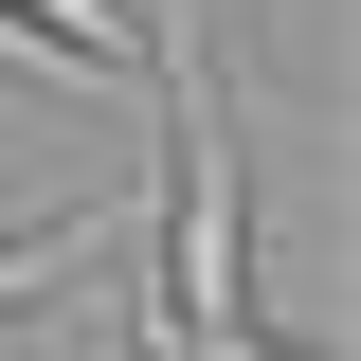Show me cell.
Wrapping results in <instances>:
<instances>
[{
	"label": "cell",
	"instance_id": "cell-1",
	"mask_svg": "<svg viewBox=\"0 0 361 361\" xmlns=\"http://www.w3.org/2000/svg\"><path fill=\"white\" fill-rule=\"evenodd\" d=\"M90 253H109V217H90V199H73V217H18V235H0V325H18V307H54Z\"/></svg>",
	"mask_w": 361,
	"mask_h": 361
},
{
	"label": "cell",
	"instance_id": "cell-2",
	"mask_svg": "<svg viewBox=\"0 0 361 361\" xmlns=\"http://www.w3.org/2000/svg\"><path fill=\"white\" fill-rule=\"evenodd\" d=\"M163 343H180V325H163ZM180 361H325V343H271V325H199Z\"/></svg>",
	"mask_w": 361,
	"mask_h": 361
}]
</instances>
